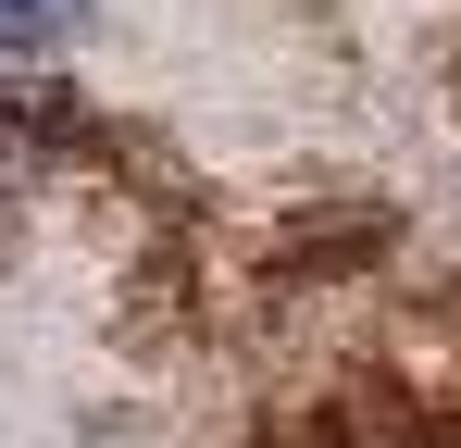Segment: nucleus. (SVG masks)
Segmentation results:
<instances>
[{"label": "nucleus", "instance_id": "1", "mask_svg": "<svg viewBox=\"0 0 461 448\" xmlns=\"http://www.w3.org/2000/svg\"><path fill=\"white\" fill-rule=\"evenodd\" d=\"M76 13H87V0H0V50H50Z\"/></svg>", "mask_w": 461, "mask_h": 448}]
</instances>
